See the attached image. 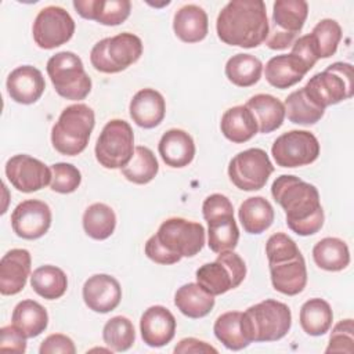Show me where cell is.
<instances>
[{
    "label": "cell",
    "instance_id": "cell-17",
    "mask_svg": "<svg viewBox=\"0 0 354 354\" xmlns=\"http://www.w3.org/2000/svg\"><path fill=\"white\" fill-rule=\"evenodd\" d=\"M11 225L19 238H41L51 225L50 206L39 199H26L12 210Z\"/></svg>",
    "mask_w": 354,
    "mask_h": 354
},
{
    "label": "cell",
    "instance_id": "cell-30",
    "mask_svg": "<svg viewBox=\"0 0 354 354\" xmlns=\"http://www.w3.org/2000/svg\"><path fill=\"white\" fill-rule=\"evenodd\" d=\"M238 217L248 234L259 235L271 227L274 221V209L266 198L252 196L241 203Z\"/></svg>",
    "mask_w": 354,
    "mask_h": 354
},
{
    "label": "cell",
    "instance_id": "cell-7",
    "mask_svg": "<svg viewBox=\"0 0 354 354\" xmlns=\"http://www.w3.org/2000/svg\"><path fill=\"white\" fill-rule=\"evenodd\" d=\"M306 95L319 108L339 104L354 94V73L351 64L335 62L315 73L303 87Z\"/></svg>",
    "mask_w": 354,
    "mask_h": 354
},
{
    "label": "cell",
    "instance_id": "cell-22",
    "mask_svg": "<svg viewBox=\"0 0 354 354\" xmlns=\"http://www.w3.org/2000/svg\"><path fill=\"white\" fill-rule=\"evenodd\" d=\"M73 7L82 18L106 26L123 24L131 11L129 0H75Z\"/></svg>",
    "mask_w": 354,
    "mask_h": 354
},
{
    "label": "cell",
    "instance_id": "cell-40",
    "mask_svg": "<svg viewBox=\"0 0 354 354\" xmlns=\"http://www.w3.org/2000/svg\"><path fill=\"white\" fill-rule=\"evenodd\" d=\"M285 116L296 124H314L325 113V109L317 106L304 93L303 87L292 91L285 100Z\"/></svg>",
    "mask_w": 354,
    "mask_h": 354
},
{
    "label": "cell",
    "instance_id": "cell-5",
    "mask_svg": "<svg viewBox=\"0 0 354 354\" xmlns=\"http://www.w3.org/2000/svg\"><path fill=\"white\" fill-rule=\"evenodd\" d=\"M94 124V111L88 105H69L61 112L51 129V144L61 155H79L86 149Z\"/></svg>",
    "mask_w": 354,
    "mask_h": 354
},
{
    "label": "cell",
    "instance_id": "cell-9",
    "mask_svg": "<svg viewBox=\"0 0 354 354\" xmlns=\"http://www.w3.org/2000/svg\"><path fill=\"white\" fill-rule=\"evenodd\" d=\"M47 73L58 95L71 101L84 100L91 91V79L86 73L80 57L72 51H61L47 61Z\"/></svg>",
    "mask_w": 354,
    "mask_h": 354
},
{
    "label": "cell",
    "instance_id": "cell-10",
    "mask_svg": "<svg viewBox=\"0 0 354 354\" xmlns=\"http://www.w3.org/2000/svg\"><path fill=\"white\" fill-rule=\"evenodd\" d=\"M308 15L304 0H277L272 4V18L268 22L266 44L271 50H283L293 44Z\"/></svg>",
    "mask_w": 354,
    "mask_h": 354
},
{
    "label": "cell",
    "instance_id": "cell-27",
    "mask_svg": "<svg viewBox=\"0 0 354 354\" xmlns=\"http://www.w3.org/2000/svg\"><path fill=\"white\" fill-rule=\"evenodd\" d=\"M224 137L235 144L249 141L259 131L257 122L246 105H236L227 109L220 122Z\"/></svg>",
    "mask_w": 354,
    "mask_h": 354
},
{
    "label": "cell",
    "instance_id": "cell-20",
    "mask_svg": "<svg viewBox=\"0 0 354 354\" xmlns=\"http://www.w3.org/2000/svg\"><path fill=\"white\" fill-rule=\"evenodd\" d=\"M30 253L26 249H11L0 261V293L12 296L19 293L30 274Z\"/></svg>",
    "mask_w": 354,
    "mask_h": 354
},
{
    "label": "cell",
    "instance_id": "cell-33",
    "mask_svg": "<svg viewBox=\"0 0 354 354\" xmlns=\"http://www.w3.org/2000/svg\"><path fill=\"white\" fill-rule=\"evenodd\" d=\"M300 326L310 336L325 335L333 321V313L328 301L319 297L307 300L300 308Z\"/></svg>",
    "mask_w": 354,
    "mask_h": 354
},
{
    "label": "cell",
    "instance_id": "cell-26",
    "mask_svg": "<svg viewBox=\"0 0 354 354\" xmlns=\"http://www.w3.org/2000/svg\"><path fill=\"white\" fill-rule=\"evenodd\" d=\"M173 30L184 43H198L203 40L209 30L206 11L196 4L183 6L174 14Z\"/></svg>",
    "mask_w": 354,
    "mask_h": 354
},
{
    "label": "cell",
    "instance_id": "cell-37",
    "mask_svg": "<svg viewBox=\"0 0 354 354\" xmlns=\"http://www.w3.org/2000/svg\"><path fill=\"white\" fill-rule=\"evenodd\" d=\"M116 227V216L111 206L105 203H93L83 213L84 232L97 241L109 238Z\"/></svg>",
    "mask_w": 354,
    "mask_h": 354
},
{
    "label": "cell",
    "instance_id": "cell-36",
    "mask_svg": "<svg viewBox=\"0 0 354 354\" xmlns=\"http://www.w3.org/2000/svg\"><path fill=\"white\" fill-rule=\"evenodd\" d=\"M263 72L261 61L252 54H235L225 64L227 79L238 87H250L256 84Z\"/></svg>",
    "mask_w": 354,
    "mask_h": 354
},
{
    "label": "cell",
    "instance_id": "cell-32",
    "mask_svg": "<svg viewBox=\"0 0 354 354\" xmlns=\"http://www.w3.org/2000/svg\"><path fill=\"white\" fill-rule=\"evenodd\" d=\"M313 259L315 264L326 271H342L350 263L348 246L344 241L328 236L318 241L313 248Z\"/></svg>",
    "mask_w": 354,
    "mask_h": 354
},
{
    "label": "cell",
    "instance_id": "cell-49",
    "mask_svg": "<svg viewBox=\"0 0 354 354\" xmlns=\"http://www.w3.org/2000/svg\"><path fill=\"white\" fill-rule=\"evenodd\" d=\"M174 353L177 354H189V353H217V350L207 344L206 342H202L195 337H185L178 342V344L174 347Z\"/></svg>",
    "mask_w": 354,
    "mask_h": 354
},
{
    "label": "cell",
    "instance_id": "cell-31",
    "mask_svg": "<svg viewBox=\"0 0 354 354\" xmlns=\"http://www.w3.org/2000/svg\"><path fill=\"white\" fill-rule=\"evenodd\" d=\"M12 325H15L28 339L43 333L48 324V314L46 308L35 300L19 301L12 311Z\"/></svg>",
    "mask_w": 354,
    "mask_h": 354
},
{
    "label": "cell",
    "instance_id": "cell-35",
    "mask_svg": "<svg viewBox=\"0 0 354 354\" xmlns=\"http://www.w3.org/2000/svg\"><path fill=\"white\" fill-rule=\"evenodd\" d=\"M32 289L47 300H55L64 296L68 288L66 274L55 266H41L30 275Z\"/></svg>",
    "mask_w": 354,
    "mask_h": 354
},
{
    "label": "cell",
    "instance_id": "cell-45",
    "mask_svg": "<svg viewBox=\"0 0 354 354\" xmlns=\"http://www.w3.org/2000/svg\"><path fill=\"white\" fill-rule=\"evenodd\" d=\"M26 339L15 325H6L0 329V350L22 354L26 350Z\"/></svg>",
    "mask_w": 354,
    "mask_h": 354
},
{
    "label": "cell",
    "instance_id": "cell-28",
    "mask_svg": "<svg viewBox=\"0 0 354 354\" xmlns=\"http://www.w3.org/2000/svg\"><path fill=\"white\" fill-rule=\"evenodd\" d=\"M253 113L259 131L263 134L279 129L285 119L283 104L271 94H256L245 104Z\"/></svg>",
    "mask_w": 354,
    "mask_h": 354
},
{
    "label": "cell",
    "instance_id": "cell-2",
    "mask_svg": "<svg viewBox=\"0 0 354 354\" xmlns=\"http://www.w3.org/2000/svg\"><path fill=\"white\" fill-rule=\"evenodd\" d=\"M217 36L228 46L253 48L266 41L268 17L261 0H232L220 11L216 21Z\"/></svg>",
    "mask_w": 354,
    "mask_h": 354
},
{
    "label": "cell",
    "instance_id": "cell-16",
    "mask_svg": "<svg viewBox=\"0 0 354 354\" xmlns=\"http://www.w3.org/2000/svg\"><path fill=\"white\" fill-rule=\"evenodd\" d=\"M4 170L11 185L21 192H35L51 183V169L25 153L10 158Z\"/></svg>",
    "mask_w": 354,
    "mask_h": 354
},
{
    "label": "cell",
    "instance_id": "cell-29",
    "mask_svg": "<svg viewBox=\"0 0 354 354\" xmlns=\"http://www.w3.org/2000/svg\"><path fill=\"white\" fill-rule=\"evenodd\" d=\"M174 304L188 318H202L214 307V296L206 292L198 282H189L177 289Z\"/></svg>",
    "mask_w": 354,
    "mask_h": 354
},
{
    "label": "cell",
    "instance_id": "cell-25",
    "mask_svg": "<svg viewBox=\"0 0 354 354\" xmlns=\"http://www.w3.org/2000/svg\"><path fill=\"white\" fill-rule=\"evenodd\" d=\"M308 72L307 66L293 54H281L270 58L264 68L266 80L277 88L285 90L299 83Z\"/></svg>",
    "mask_w": 354,
    "mask_h": 354
},
{
    "label": "cell",
    "instance_id": "cell-47",
    "mask_svg": "<svg viewBox=\"0 0 354 354\" xmlns=\"http://www.w3.org/2000/svg\"><path fill=\"white\" fill-rule=\"evenodd\" d=\"M290 54L296 55L299 59L303 61V64L307 66V69L310 71L315 62L318 61V55H317V50L314 47L313 39L308 35H303L299 39H296L292 44V51Z\"/></svg>",
    "mask_w": 354,
    "mask_h": 354
},
{
    "label": "cell",
    "instance_id": "cell-24",
    "mask_svg": "<svg viewBox=\"0 0 354 354\" xmlns=\"http://www.w3.org/2000/svg\"><path fill=\"white\" fill-rule=\"evenodd\" d=\"M158 151L167 166L180 169L192 162L195 156V142L187 131L170 129L160 137Z\"/></svg>",
    "mask_w": 354,
    "mask_h": 354
},
{
    "label": "cell",
    "instance_id": "cell-38",
    "mask_svg": "<svg viewBox=\"0 0 354 354\" xmlns=\"http://www.w3.org/2000/svg\"><path fill=\"white\" fill-rule=\"evenodd\" d=\"M216 337L232 351L242 350L250 344L246 339L242 325V313L241 311H228L217 317L213 326Z\"/></svg>",
    "mask_w": 354,
    "mask_h": 354
},
{
    "label": "cell",
    "instance_id": "cell-4",
    "mask_svg": "<svg viewBox=\"0 0 354 354\" xmlns=\"http://www.w3.org/2000/svg\"><path fill=\"white\" fill-rule=\"evenodd\" d=\"M266 254L274 289L288 296L303 292L307 283V268L296 242L283 232H275L267 239Z\"/></svg>",
    "mask_w": 354,
    "mask_h": 354
},
{
    "label": "cell",
    "instance_id": "cell-23",
    "mask_svg": "<svg viewBox=\"0 0 354 354\" xmlns=\"http://www.w3.org/2000/svg\"><path fill=\"white\" fill-rule=\"evenodd\" d=\"M130 118L142 129H153L165 118L166 102L163 95L155 88H142L137 91L129 105Z\"/></svg>",
    "mask_w": 354,
    "mask_h": 354
},
{
    "label": "cell",
    "instance_id": "cell-18",
    "mask_svg": "<svg viewBox=\"0 0 354 354\" xmlns=\"http://www.w3.org/2000/svg\"><path fill=\"white\" fill-rule=\"evenodd\" d=\"M83 300L94 313H109L115 310L122 299V288L116 278L108 274H95L83 285Z\"/></svg>",
    "mask_w": 354,
    "mask_h": 354
},
{
    "label": "cell",
    "instance_id": "cell-14",
    "mask_svg": "<svg viewBox=\"0 0 354 354\" xmlns=\"http://www.w3.org/2000/svg\"><path fill=\"white\" fill-rule=\"evenodd\" d=\"M271 155L281 167L306 166L319 156V142L311 131L290 130L274 141Z\"/></svg>",
    "mask_w": 354,
    "mask_h": 354
},
{
    "label": "cell",
    "instance_id": "cell-44",
    "mask_svg": "<svg viewBox=\"0 0 354 354\" xmlns=\"http://www.w3.org/2000/svg\"><path fill=\"white\" fill-rule=\"evenodd\" d=\"M354 351V325L353 319H342L339 321L330 333L329 344L325 353H347L351 354Z\"/></svg>",
    "mask_w": 354,
    "mask_h": 354
},
{
    "label": "cell",
    "instance_id": "cell-3",
    "mask_svg": "<svg viewBox=\"0 0 354 354\" xmlns=\"http://www.w3.org/2000/svg\"><path fill=\"white\" fill-rule=\"evenodd\" d=\"M205 245L202 224L183 217L165 220L155 235L145 242V254L158 264H174L181 257H194Z\"/></svg>",
    "mask_w": 354,
    "mask_h": 354
},
{
    "label": "cell",
    "instance_id": "cell-13",
    "mask_svg": "<svg viewBox=\"0 0 354 354\" xmlns=\"http://www.w3.org/2000/svg\"><path fill=\"white\" fill-rule=\"evenodd\" d=\"M274 171V166L261 148H249L236 153L228 165V177L231 183L242 191L261 189L268 177Z\"/></svg>",
    "mask_w": 354,
    "mask_h": 354
},
{
    "label": "cell",
    "instance_id": "cell-1",
    "mask_svg": "<svg viewBox=\"0 0 354 354\" xmlns=\"http://www.w3.org/2000/svg\"><path fill=\"white\" fill-rule=\"evenodd\" d=\"M271 195L285 210L288 227L297 235L307 236L324 225V210L318 189L292 174H282L271 185Z\"/></svg>",
    "mask_w": 354,
    "mask_h": 354
},
{
    "label": "cell",
    "instance_id": "cell-11",
    "mask_svg": "<svg viewBox=\"0 0 354 354\" xmlns=\"http://www.w3.org/2000/svg\"><path fill=\"white\" fill-rule=\"evenodd\" d=\"M97 162L105 169H122L134 153V134L131 126L122 119L109 120L94 148Z\"/></svg>",
    "mask_w": 354,
    "mask_h": 354
},
{
    "label": "cell",
    "instance_id": "cell-46",
    "mask_svg": "<svg viewBox=\"0 0 354 354\" xmlns=\"http://www.w3.org/2000/svg\"><path fill=\"white\" fill-rule=\"evenodd\" d=\"M202 213L203 218L207 221L223 214H234V207L225 195L212 194L203 201Z\"/></svg>",
    "mask_w": 354,
    "mask_h": 354
},
{
    "label": "cell",
    "instance_id": "cell-42",
    "mask_svg": "<svg viewBox=\"0 0 354 354\" xmlns=\"http://www.w3.org/2000/svg\"><path fill=\"white\" fill-rule=\"evenodd\" d=\"M314 47L317 50L318 59L332 57L342 40V28L340 25L330 18L321 19L310 33Z\"/></svg>",
    "mask_w": 354,
    "mask_h": 354
},
{
    "label": "cell",
    "instance_id": "cell-34",
    "mask_svg": "<svg viewBox=\"0 0 354 354\" xmlns=\"http://www.w3.org/2000/svg\"><path fill=\"white\" fill-rule=\"evenodd\" d=\"M207 245L212 252L223 253L234 250L238 245L239 230L234 214H223L207 220Z\"/></svg>",
    "mask_w": 354,
    "mask_h": 354
},
{
    "label": "cell",
    "instance_id": "cell-12",
    "mask_svg": "<svg viewBox=\"0 0 354 354\" xmlns=\"http://www.w3.org/2000/svg\"><path fill=\"white\" fill-rule=\"evenodd\" d=\"M245 277V261L232 250L218 253L214 261L206 263L196 270V282L213 296L238 288Z\"/></svg>",
    "mask_w": 354,
    "mask_h": 354
},
{
    "label": "cell",
    "instance_id": "cell-48",
    "mask_svg": "<svg viewBox=\"0 0 354 354\" xmlns=\"http://www.w3.org/2000/svg\"><path fill=\"white\" fill-rule=\"evenodd\" d=\"M39 353L40 354H54V353L75 354L76 347L71 337H68L62 333H53L41 342Z\"/></svg>",
    "mask_w": 354,
    "mask_h": 354
},
{
    "label": "cell",
    "instance_id": "cell-8",
    "mask_svg": "<svg viewBox=\"0 0 354 354\" xmlns=\"http://www.w3.org/2000/svg\"><path fill=\"white\" fill-rule=\"evenodd\" d=\"M142 54L141 39L130 32L97 41L90 53V61L95 71L118 73L137 62Z\"/></svg>",
    "mask_w": 354,
    "mask_h": 354
},
{
    "label": "cell",
    "instance_id": "cell-43",
    "mask_svg": "<svg viewBox=\"0 0 354 354\" xmlns=\"http://www.w3.org/2000/svg\"><path fill=\"white\" fill-rule=\"evenodd\" d=\"M51 169V183L50 188L58 194H71L75 192L80 183L82 174L79 169L71 163H54L50 166Z\"/></svg>",
    "mask_w": 354,
    "mask_h": 354
},
{
    "label": "cell",
    "instance_id": "cell-41",
    "mask_svg": "<svg viewBox=\"0 0 354 354\" xmlns=\"http://www.w3.org/2000/svg\"><path fill=\"white\" fill-rule=\"evenodd\" d=\"M102 339H104L105 344L109 348H112L113 351L129 350L136 340V332H134L133 322L123 315L112 317L104 325Z\"/></svg>",
    "mask_w": 354,
    "mask_h": 354
},
{
    "label": "cell",
    "instance_id": "cell-39",
    "mask_svg": "<svg viewBox=\"0 0 354 354\" xmlns=\"http://www.w3.org/2000/svg\"><path fill=\"white\" fill-rule=\"evenodd\" d=\"M159 165L153 152L142 145L134 148V153L129 163L122 167L126 180L134 184H148L158 174Z\"/></svg>",
    "mask_w": 354,
    "mask_h": 354
},
{
    "label": "cell",
    "instance_id": "cell-19",
    "mask_svg": "<svg viewBox=\"0 0 354 354\" xmlns=\"http://www.w3.org/2000/svg\"><path fill=\"white\" fill-rule=\"evenodd\" d=\"M140 332L149 347H162L170 343L176 333V318L163 306H151L140 319Z\"/></svg>",
    "mask_w": 354,
    "mask_h": 354
},
{
    "label": "cell",
    "instance_id": "cell-15",
    "mask_svg": "<svg viewBox=\"0 0 354 354\" xmlns=\"http://www.w3.org/2000/svg\"><path fill=\"white\" fill-rule=\"evenodd\" d=\"M32 33L35 43L40 48L51 50L72 39L75 33V21L62 7L47 6L36 15Z\"/></svg>",
    "mask_w": 354,
    "mask_h": 354
},
{
    "label": "cell",
    "instance_id": "cell-6",
    "mask_svg": "<svg viewBox=\"0 0 354 354\" xmlns=\"http://www.w3.org/2000/svg\"><path fill=\"white\" fill-rule=\"evenodd\" d=\"M242 325L250 343L275 342L289 332L292 313L285 303L266 299L242 313Z\"/></svg>",
    "mask_w": 354,
    "mask_h": 354
},
{
    "label": "cell",
    "instance_id": "cell-21",
    "mask_svg": "<svg viewBox=\"0 0 354 354\" xmlns=\"http://www.w3.org/2000/svg\"><path fill=\"white\" fill-rule=\"evenodd\" d=\"M6 86L11 100L18 104L29 105L41 97L46 88V82L37 68L32 65H22L11 71Z\"/></svg>",
    "mask_w": 354,
    "mask_h": 354
}]
</instances>
